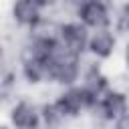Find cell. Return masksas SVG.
<instances>
[{
    "mask_svg": "<svg viewBox=\"0 0 129 129\" xmlns=\"http://www.w3.org/2000/svg\"><path fill=\"white\" fill-rule=\"evenodd\" d=\"M95 103H97V99H95L93 95H89L81 85L64 87V89H62V93L54 99V105H56V107H58V111L64 115V119L81 117L83 113L91 111Z\"/></svg>",
    "mask_w": 129,
    "mask_h": 129,
    "instance_id": "obj_1",
    "label": "cell"
},
{
    "mask_svg": "<svg viewBox=\"0 0 129 129\" xmlns=\"http://www.w3.org/2000/svg\"><path fill=\"white\" fill-rule=\"evenodd\" d=\"M56 38L75 54L83 56L85 52H89V38H91V30L79 22L77 18L75 20H64L58 24V32H56Z\"/></svg>",
    "mask_w": 129,
    "mask_h": 129,
    "instance_id": "obj_2",
    "label": "cell"
},
{
    "mask_svg": "<svg viewBox=\"0 0 129 129\" xmlns=\"http://www.w3.org/2000/svg\"><path fill=\"white\" fill-rule=\"evenodd\" d=\"M77 20L83 22L89 30L109 28L113 22L111 8L105 0H83L77 8Z\"/></svg>",
    "mask_w": 129,
    "mask_h": 129,
    "instance_id": "obj_3",
    "label": "cell"
},
{
    "mask_svg": "<svg viewBox=\"0 0 129 129\" xmlns=\"http://www.w3.org/2000/svg\"><path fill=\"white\" fill-rule=\"evenodd\" d=\"M42 10H44V6L38 0H14L12 2L14 22L18 26H24V28H30V30H34L44 20Z\"/></svg>",
    "mask_w": 129,
    "mask_h": 129,
    "instance_id": "obj_4",
    "label": "cell"
},
{
    "mask_svg": "<svg viewBox=\"0 0 129 129\" xmlns=\"http://www.w3.org/2000/svg\"><path fill=\"white\" fill-rule=\"evenodd\" d=\"M117 48V32L109 26V28H99V30H91V38H89V52L99 58L105 60L109 58Z\"/></svg>",
    "mask_w": 129,
    "mask_h": 129,
    "instance_id": "obj_5",
    "label": "cell"
},
{
    "mask_svg": "<svg viewBox=\"0 0 129 129\" xmlns=\"http://www.w3.org/2000/svg\"><path fill=\"white\" fill-rule=\"evenodd\" d=\"M10 121L16 129H38L42 125V115L34 103L18 101L10 111Z\"/></svg>",
    "mask_w": 129,
    "mask_h": 129,
    "instance_id": "obj_6",
    "label": "cell"
},
{
    "mask_svg": "<svg viewBox=\"0 0 129 129\" xmlns=\"http://www.w3.org/2000/svg\"><path fill=\"white\" fill-rule=\"evenodd\" d=\"M115 26H117V32H123V34H129V0L121 4L119 12H117V18H115Z\"/></svg>",
    "mask_w": 129,
    "mask_h": 129,
    "instance_id": "obj_7",
    "label": "cell"
},
{
    "mask_svg": "<svg viewBox=\"0 0 129 129\" xmlns=\"http://www.w3.org/2000/svg\"><path fill=\"white\" fill-rule=\"evenodd\" d=\"M113 129H129V115H125L123 119H119L117 123H113Z\"/></svg>",
    "mask_w": 129,
    "mask_h": 129,
    "instance_id": "obj_8",
    "label": "cell"
},
{
    "mask_svg": "<svg viewBox=\"0 0 129 129\" xmlns=\"http://www.w3.org/2000/svg\"><path fill=\"white\" fill-rule=\"evenodd\" d=\"M123 62H125V67L129 69V42H127L125 48H123Z\"/></svg>",
    "mask_w": 129,
    "mask_h": 129,
    "instance_id": "obj_9",
    "label": "cell"
},
{
    "mask_svg": "<svg viewBox=\"0 0 129 129\" xmlns=\"http://www.w3.org/2000/svg\"><path fill=\"white\" fill-rule=\"evenodd\" d=\"M38 2H40V4H42V6L46 8V6H52V4H56L58 0H38Z\"/></svg>",
    "mask_w": 129,
    "mask_h": 129,
    "instance_id": "obj_10",
    "label": "cell"
},
{
    "mask_svg": "<svg viewBox=\"0 0 129 129\" xmlns=\"http://www.w3.org/2000/svg\"><path fill=\"white\" fill-rule=\"evenodd\" d=\"M127 95H129V91H127Z\"/></svg>",
    "mask_w": 129,
    "mask_h": 129,
    "instance_id": "obj_11",
    "label": "cell"
}]
</instances>
